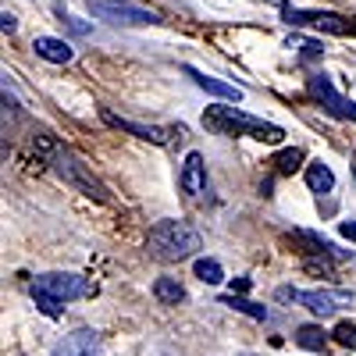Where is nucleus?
Wrapping results in <instances>:
<instances>
[{"label":"nucleus","mask_w":356,"mask_h":356,"mask_svg":"<svg viewBox=\"0 0 356 356\" xmlns=\"http://www.w3.org/2000/svg\"><path fill=\"white\" fill-rule=\"evenodd\" d=\"M100 118H104V122H107L111 129H122V132H129V136H136V139L157 143V146H164V143H168V132H164V129H157V125H139V122H129V118L114 114L111 107H104V111H100Z\"/></svg>","instance_id":"8"},{"label":"nucleus","mask_w":356,"mask_h":356,"mask_svg":"<svg viewBox=\"0 0 356 356\" xmlns=\"http://www.w3.org/2000/svg\"><path fill=\"white\" fill-rule=\"evenodd\" d=\"M193 271H196V278H200L203 285H218V282H225L221 264H218V260H211V257H200V260L193 264Z\"/></svg>","instance_id":"19"},{"label":"nucleus","mask_w":356,"mask_h":356,"mask_svg":"<svg viewBox=\"0 0 356 356\" xmlns=\"http://www.w3.org/2000/svg\"><path fill=\"white\" fill-rule=\"evenodd\" d=\"M228 285H232V292H235V296H243V292H250V285H253V282H250V278H232Z\"/></svg>","instance_id":"25"},{"label":"nucleus","mask_w":356,"mask_h":356,"mask_svg":"<svg viewBox=\"0 0 356 356\" xmlns=\"http://www.w3.org/2000/svg\"><path fill=\"white\" fill-rule=\"evenodd\" d=\"M97 349H100V335L89 328H79L54 346V356H97Z\"/></svg>","instance_id":"10"},{"label":"nucleus","mask_w":356,"mask_h":356,"mask_svg":"<svg viewBox=\"0 0 356 356\" xmlns=\"http://www.w3.org/2000/svg\"><path fill=\"white\" fill-rule=\"evenodd\" d=\"M339 232L346 235L349 243H356V221H342V225H339Z\"/></svg>","instance_id":"26"},{"label":"nucleus","mask_w":356,"mask_h":356,"mask_svg":"<svg viewBox=\"0 0 356 356\" xmlns=\"http://www.w3.org/2000/svg\"><path fill=\"white\" fill-rule=\"evenodd\" d=\"M203 125L211 129V132H218V136H253L260 143H282L285 139V129L264 122V118H253V114L232 107V104L207 107L203 111Z\"/></svg>","instance_id":"2"},{"label":"nucleus","mask_w":356,"mask_h":356,"mask_svg":"<svg viewBox=\"0 0 356 356\" xmlns=\"http://www.w3.org/2000/svg\"><path fill=\"white\" fill-rule=\"evenodd\" d=\"M296 342H300L303 349H310V353H321L324 346H328V332H324L321 324H303V328L296 332Z\"/></svg>","instance_id":"18"},{"label":"nucleus","mask_w":356,"mask_h":356,"mask_svg":"<svg viewBox=\"0 0 356 356\" xmlns=\"http://www.w3.org/2000/svg\"><path fill=\"white\" fill-rule=\"evenodd\" d=\"M353 33H356V18H353Z\"/></svg>","instance_id":"29"},{"label":"nucleus","mask_w":356,"mask_h":356,"mask_svg":"<svg viewBox=\"0 0 356 356\" xmlns=\"http://www.w3.org/2000/svg\"><path fill=\"white\" fill-rule=\"evenodd\" d=\"M0 29H4V33H15V15H11V11L0 15Z\"/></svg>","instance_id":"27"},{"label":"nucleus","mask_w":356,"mask_h":356,"mask_svg":"<svg viewBox=\"0 0 356 356\" xmlns=\"http://www.w3.org/2000/svg\"><path fill=\"white\" fill-rule=\"evenodd\" d=\"M68 25L75 29V33H89V25H86V22H79V18H68Z\"/></svg>","instance_id":"28"},{"label":"nucleus","mask_w":356,"mask_h":356,"mask_svg":"<svg viewBox=\"0 0 356 356\" xmlns=\"http://www.w3.org/2000/svg\"><path fill=\"white\" fill-rule=\"evenodd\" d=\"M154 296H157L161 303H168V307H178V303L186 300V289H182V282H178V278H157L154 282Z\"/></svg>","instance_id":"16"},{"label":"nucleus","mask_w":356,"mask_h":356,"mask_svg":"<svg viewBox=\"0 0 356 356\" xmlns=\"http://www.w3.org/2000/svg\"><path fill=\"white\" fill-rule=\"evenodd\" d=\"M271 164H275V168H278L282 175H292L296 168L303 164V150H296V146H292V150H282V154H278V157H275Z\"/></svg>","instance_id":"21"},{"label":"nucleus","mask_w":356,"mask_h":356,"mask_svg":"<svg viewBox=\"0 0 356 356\" xmlns=\"http://www.w3.org/2000/svg\"><path fill=\"white\" fill-rule=\"evenodd\" d=\"M292 239L300 243V246H307V253H324V257H335V260H346L349 257V250H339L335 243L321 239L317 232H292Z\"/></svg>","instance_id":"14"},{"label":"nucleus","mask_w":356,"mask_h":356,"mask_svg":"<svg viewBox=\"0 0 356 356\" xmlns=\"http://www.w3.org/2000/svg\"><path fill=\"white\" fill-rule=\"evenodd\" d=\"M285 11V22L289 25H314V29H321V33H332V36H346V33H353V22H346L342 15H335V11H296V8H282Z\"/></svg>","instance_id":"6"},{"label":"nucleus","mask_w":356,"mask_h":356,"mask_svg":"<svg viewBox=\"0 0 356 356\" xmlns=\"http://www.w3.org/2000/svg\"><path fill=\"white\" fill-rule=\"evenodd\" d=\"M332 335H335V342H339V346H346V349H356V324L342 321V324H339V328H335Z\"/></svg>","instance_id":"22"},{"label":"nucleus","mask_w":356,"mask_h":356,"mask_svg":"<svg viewBox=\"0 0 356 356\" xmlns=\"http://www.w3.org/2000/svg\"><path fill=\"white\" fill-rule=\"evenodd\" d=\"M33 300H36V307H40L47 317H61V314H65V300H57V296H50V292H43V289H33Z\"/></svg>","instance_id":"20"},{"label":"nucleus","mask_w":356,"mask_h":356,"mask_svg":"<svg viewBox=\"0 0 356 356\" xmlns=\"http://www.w3.org/2000/svg\"><path fill=\"white\" fill-rule=\"evenodd\" d=\"M36 150L54 164V171L61 175L68 186H75L79 193H86L89 200H97V203H107V189H104V182H100V178H97L93 171H89V168L68 150V146H61L57 139H50L47 132H40V136H36Z\"/></svg>","instance_id":"1"},{"label":"nucleus","mask_w":356,"mask_h":356,"mask_svg":"<svg viewBox=\"0 0 356 356\" xmlns=\"http://www.w3.org/2000/svg\"><path fill=\"white\" fill-rule=\"evenodd\" d=\"M146 243H150V253L161 260H186L203 246L200 232L186 221H157L150 228V239Z\"/></svg>","instance_id":"3"},{"label":"nucleus","mask_w":356,"mask_h":356,"mask_svg":"<svg viewBox=\"0 0 356 356\" xmlns=\"http://www.w3.org/2000/svg\"><path fill=\"white\" fill-rule=\"evenodd\" d=\"M33 50L43 57V61H54V65H68L72 57H75V50L65 40H54V36H36L33 40Z\"/></svg>","instance_id":"13"},{"label":"nucleus","mask_w":356,"mask_h":356,"mask_svg":"<svg viewBox=\"0 0 356 356\" xmlns=\"http://www.w3.org/2000/svg\"><path fill=\"white\" fill-rule=\"evenodd\" d=\"M182 193L186 196H193V200H200L203 193H207V164H203V157L193 150L189 157H186V164H182Z\"/></svg>","instance_id":"12"},{"label":"nucleus","mask_w":356,"mask_h":356,"mask_svg":"<svg viewBox=\"0 0 356 356\" xmlns=\"http://www.w3.org/2000/svg\"><path fill=\"white\" fill-rule=\"evenodd\" d=\"M200 89H207L211 97H221V100H228V104H239L243 100V89L239 86H232V82H225V79H214V75H203V72H196V68H182Z\"/></svg>","instance_id":"11"},{"label":"nucleus","mask_w":356,"mask_h":356,"mask_svg":"<svg viewBox=\"0 0 356 356\" xmlns=\"http://www.w3.org/2000/svg\"><path fill=\"white\" fill-rule=\"evenodd\" d=\"M89 11L104 22H114V25H157L161 22L157 11L136 8L129 0H89Z\"/></svg>","instance_id":"4"},{"label":"nucleus","mask_w":356,"mask_h":356,"mask_svg":"<svg viewBox=\"0 0 356 356\" xmlns=\"http://www.w3.org/2000/svg\"><path fill=\"white\" fill-rule=\"evenodd\" d=\"M307 89H310V97H317L321 100V107L328 111L332 118H339V122H356V104L353 100H346L339 89L332 86V79L328 75H310L307 79Z\"/></svg>","instance_id":"5"},{"label":"nucleus","mask_w":356,"mask_h":356,"mask_svg":"<svg viewBox=\"0 0 356 356\" xmlns=\"http://www.w3.org/2000/svg\"><path fill=\"white\" fill-rule=\"evenodd\" d=\"M221 307H228V310H239V314H246V317H253V321H267V317H271V314H267V307L250 303V300H243V296H235V292L221 296Z\"/></svg>","instance_id":"17"},{"label":"nucleus","mask_w":356,"mask_h":356,"mask_svg":"<svg viewBox=\"0 0 356 356\" xmlns=\"http://www.w3.org/2000/svg\"><path fill=\"white\" fill-rule=\"evenodd\" d=\"M349 300H353V292H328V289L321 292V289H314V292H300V300H296V303H303L317 317H328V314H335Z\"/></svg>","instance_id":"9"},{"label":"nucleus","mask_w":356,"mask_h":356,"mask_svg":"<svg viewBox=\"0 0 356 356\" xmlns=\"http://www.w3.org/2000/svg\"><path fill=\"white\" fill-rule=\"evenodd\" d=\"M33 289H43L50 296H57V300H79V296H89L93 292V285H89L82 275H61V271H54V275H40Z\"/></svg>","instance_id":"7"},{"label":"nucleus","mask_w":356,"mask_h":356,"mask_svg":"<svg viewBox=\"0 0 356 356\" xmlns=\"http://www.w3.org/2000/svg\"><path fill=\"white\" fill-rule=\"evenodd\" d=\"M324 54V47L321 43H314V40H307L303 43V61H314V57H321Z\"/></svg>","instance_id":"24"},{"label":"nucleus","mask_w":356,"mask_h":356,"mask_svg":"<svg viewBox=\"0 0 356 356\" xmlns=\"http://www.w3.org/2000/svg\"><path fill=\"white\" fill-rule=\"evenodd\" d=\"M307 186H310V193H332L335 189V175H332V168L328 164H307Z\"/></svg>","instance_id":"15"},{"label":"nucleus","mask_w":356,"mask_h":356,"mask_svg":"<svg viewBox=\"0 0 356 356\" xmlns=\"http://www.w3.org/2000/svg\"><path fill=\"white\" fill-rule=\"evenodd\" d=\"M303 267H307V271H314V275H317V271H321V275H332V257L317 253V257H310Z\"/></svg>","instance_id":"23"}]
</instances>
